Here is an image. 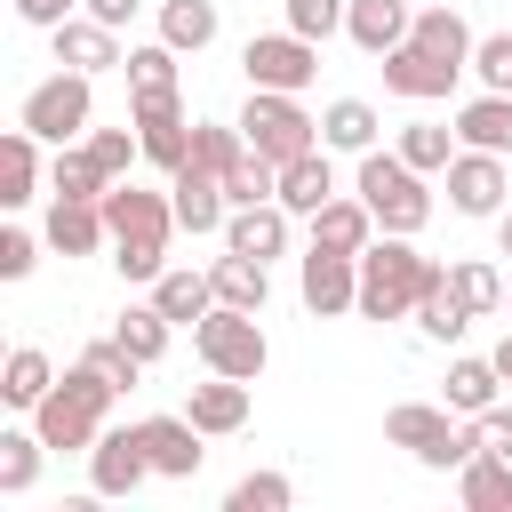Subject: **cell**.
I'll return each mask as SVG.
<instances>
[{"label": "cell", "instance_id": "1", "mask_svg": "<svg viewBox=\"0 0 512 512\" xmlns=\"http://www.w3.org/2000/svg\"><path fill=\"white\" fill-rule=\"evenodd\" d=\"M104 216H112V272H120L128 288H152V280L168 272V240L184 232V224H176L168 184L152 192V184L120 176V184L104 192Z\"/></svg>", "mask_w": 512, "mask_h": 512}, {"label": "cell", "instance_id": "2", "mask_svg": "<svg viewBox=\"0 0 512 512\" xmlns=\"http://www.w3.org/2000/svg\"><path fill=\"white\" fill-rule=\"evenodd\" d=\"M112 400H120V384H104L88 360H72L48 384V400L32 408V432L48 440V456H88L104 440V424H112Z\"/></svg>", "mask_w": 512, "mask_h": 512}, {"label": "cell", "instance_id": "3", "mask_svg": "<svg viewBox=\"0 0 512 512\" xmlns=\"http://www.w3.org/2000/svg\"><path fill=\"white\" fill-rule=\"evenodd\" d=\"M432 256L408 232H376L360 248V320H416V296L432 288Z\"/></svg>", "mask_w": 512, "mask_h": 512}, {"label": "cell", "instance_id": "4", "mask_svg": "<svg viewBox=\"0 0 512 512\" xmlns=\"http://www.w3.org/2000/svg\"><path fill=\"white\" fill-rule=\"evenodd\" d=\"M352 192L376 208V232H408V240H416V232L432 224V208H440V200H432V176L408 168V160L384 152V144L352 160Z\"/></svg>", "mask_w": 512, "mask_h": 512}, {"label": "cell", "instance_id": "5", "mask_svg": "<svg viewBox=\"0 0 512 512\" xmlns=\"http://www.w3.org/2000/svg\"><path fill=\"white\" fill-rule=\"evenodd\" d=\"M384 440H392V448H408L424 472H464V464L480 456L472 416L456 424V408H448V400H392V408H384Z\"/></svg>", "mask_w": 512, "mask_h": 512}, {"label": "cell", "instance_id": "6", "mask_svg": "<svg viewBox=\"0 0 512 512\" xmlns=\"http://www.w3.org/2000/svg\"><path fill=\"white\" fill-rule=\"evenodd\" d=\"M192 352H200V368L256 384V376L272 368V336H264V312H240V304H208V312L192 320Z\"/></svg>", "mask_w": 512, "mask_h": 512}, {"label": "cell", "instance_id": "7", "mask_svg": "<svg viewBox=\"0 0 512 512\" xmlns=\"http://www.w3.org/2000/svg\"><path fill=\"white\" fill-rule=\"evenodd\" d=\"M16 128H32L40 144H80V136L96 128V80H88V72H72V64H56L48 80H32V88H24Z\"/></svg>", "mask_w": 512, "mask_h": 512}, {"label": "cell", "instance_id": "8", "mask_svg": "<svg viewBox=\"0 0 512 512\" xmlns=\"http://www.w3.org/2000/svg\"><path fill=\"white\" fill-rule=\"evenodd\" d=\"M240 136L264 152V160H304V152H320V120L304 112V96H280V88H248V104H240Z\"/></svg>", "mask_w": 512, "mask_h": 512}, {"label": "cell", "instance_id": "9", "mask_svg": "<svg viewBox=\"0 0 512 512\" xmlns=\"http://www.w3.org/2000/svg\"><path fill=\"white\" fill-rule=\"evenodd\" d=\"M240 72H248V88H280V96H304L312 80H320V40H304V32H256L248 48H240Z\"/></svg>", "mask_w": 512, "mask_h": 512}, {"label": "cell", "instance_id": "10", "mask_svg": "<svg viewBox=\"0 0 512 512\" xmlns=\"http://www.w3.org/2000/svg\"><path fill=\"white\" fill-rule=\"evenodd\" d=\"M440 184H448V208L456 216H504L512 208V160L504 152H480V144H456V160L440 168Z\"/></svg>", "mask_w": 512, "mask_h": 512}, {"label": "cell", "instance_id": "11", "mask_svg": "<svg viewBox=\"0 0 512 512\" xmlns=\"http://www.w3.org/2000/svg\"><path fill=\"white\" fill-rule=\"evenodd\" d=\"M296 296H304L312 320L360 312V256H336V248H312V240H304V256H296Z\"/></svg>", "mask_w": 512, "mask_h": 512}, {"label": "cell", "instance_id": "12", "mask_svg": "<svg viewBox=\"0 0 512 512\" xmlns=\"http://www.w3.org/2000/svg\"><path fill=\"white\" fill-rule=\"evenodd\" d=\"M376 72H384V96H400V104H440L464 80V64H448V56L416 48V40H400L392 56H376Z\"/></svg>", "mask_w": 512, "mask_h": 512}, {"label": "cell", "instance_id": "13", "mask_svg": "<svg viewBox=\"0 0 512 512\" xmlns=\"http://www.w3.org/2000/svg\"><path fill=\"white\" fill-rule=\"evenodd\" d=\"M144 480H152L144 432H136V424H104V440L88 448V488H96L104 504H120V496H136Z\"/></svg>", "mask_w": 512, "mask_h": 512}, {"label": "cell", "instance_id": "14", "mask_svg": "<svg viewBox=\"0 0 512 512\" xmlns=\"http://www.w3.org/2000/svg\"><path fill=\"white\" fill-rule=\"evenodd\" d=\"M136 432H144V456H152V480H200V464H208V432L176 408V416H136Z\"/></svg>", "mask_w": 512, "mask_h": 512}, {"label": "cell", "instance_id": "15", "mask_svg": "<svg viewBox=\"0 0 512 512\" xmlns=\"http://www.w3.org/2000/svg\"><path fill=\"white\" fill-rule=\"evenodd\" d=\"M40 240H48L64 264H72V256H104V248H112V216H104V200H64V192H48Z\"/></svg>", "mask_w": 512, "mask_h": 512}, {"label": "cell", "instance_id": "16", "mask_svg": "<svg viewBox=\"0 0 512 512\" xmlns=\"http://www.w3.org/2000/svg\"><path fill=\"white\" fill-rule=\"evenodd\" d=\"M224 248H240V256H256V264H280L288 248H296V216L280 208V200H248V208H232L224 216V232H216Z\"/></svg>", "mask_w": 512, "mask_h": 512}, {"label": "cell", "instance_id": "17", "mask_svg": "<svg viewBox=\"0 0 512 512\" xmlns=\"http://www.w3.org/2000/svg\"><path fill=\"white\" fill-rule=\"evenodd\" d=\"M48 48H56V64H72V72H88V80H96V72H120V64H128L120 32H112L104 16H88V8H80V16H64V24L48 32Z\"/></svg>", "mask_w": 512, "mask_h": 512}, {"label": "cell", "instance_id": "18", "mask_svg": "<svg viewBox=\"0 0 512 512\" xmlns=\"http://www.w3.org/2000/svg\"><path fill=\"white\" fill-rule=\"evenodd\" d=\"M168 200H176V224H184V232H224V216H232L224 176L200 168V160H184V168L168 176Z\"/></svg>", "mask_w": 512, "mask_h": 512}, {"label": "cell", "instance_id": "19", "mask_svg": "<svg viewBox=\"0 0 512 512\" xmlns=\"http://www.w3.org/2000/svg\"><path fill=\"white\" fill-rule=\"evenodd\" d=\"M304 240H312V248H336V256H360V248L376 240V208H368L360 192H336L320 216H304Z\"/></svg>", "mask_w": 512, "mask_h": 512}, {"label": "cell", "instance_id": "20", "mask_svg": "<svg viewBox=\"0 0 512 512\" xmlns=\"http://www.w3.org/2000/svg\"><path fill=\"white\" fill-rule=\"evenodd\" d=\"M408 24H416V0H352L344 8V40L360 56H392L408 40Z\"/></svg>", "mask_w": 512, "mask_h": 512}, {"label": "cell", "instance_id": "21", "mask_svg": "<svg viewBox=\"0 0 512 512\" xmlns=\"http://www.w3.org/2000/svg\"><path fill=\"white\" fill-rule=\"evenodd\" d=\"M40 192H48L40 136H32V128H8V136H0V208H32Z\"/></svg>", "mask_w": 512, "mask_h": 512}, {"label": "cell", "instance_id": "22", "mask_svg": "<svg viewBox=\"0 0 512 512\" xmlns=\"http://www.w3.org/2000/svg\"><path fill=\"white\" fill-rule=\"evenodd\" d=\"M376 136H384V112L368 96H328L320 104V144L328 152H352L360 160V152H376Z\"/></svg>", "mask_w": 512, "mask_h": 512}, {"label": "cell", "instance_id": "23", "mask_svg": "<svg viewBox=\"0 0 512 512\" xmlns=\"http://www.w3.org/2000/svg\"><path fill=\"white\" fill-rule=\"evenodd\" d=\"M328 200H336V152H328V144L280 168V208H288L296 224H304V216H320Z\"/></svg>", "mask_w": 512, "mask_h": 512}, {"label": "cell", "instance_id": "24", "mask_svg": "<svg viewBox=\"0 0 512 512\" xmlns=\"http://www.w3.org/2000/svg\"><path fill=\"white\" fill-rule=\"evenodd\" d=\"M440 400H448L456 416H480V408H496V400H504V368H496L488 352H456V360H448V376H440Z\"/></svg>", "mask_w": 512, "mask_h": 512}, {"label": "cell", "instance_id": "25", "mask_svg": "<svg viewBox=\"0 0 512 512\" xmlns=\"http://www.w3.org/2000/svg\"><path fill=\"white\" fill-rule=\"evenodd\" d=\"M184 416H192L208 440H224V432H240V424H248V384L208 368V384H192V392H184Z\"/></svg>", "mask_w": 512, "mask_h": 512}, {"label": "cell", "instance_id": "26", "mask_svg": "<svg viewBox=\"0 0 512 512\" xmlns=\"http://www.w3.org/2000/svg\"><path fill=\"white\" fill-rule=\"evenodd\" d=\"M120 72H128V104H176V96H184V80H176V48H168L160 32H152L144 48H128Z\"/></svg>", "mask_w": 512, "mask_h": 512}, {"label": "cell", "instance_id": "27", "mask_svg": "<svg viewBox=\"0 0 512 512\" xmlns=\"http://www.w3.org/2000/svg\"><path fill=\"white\" fill-rule=\"evenodd\" d=\"M48 384H56V360H48L40 344H8V360H0V408L32 416V408L48 400Z\"/></svg>", "mask_w": 512, "mask_h": 512}, {"label": "cell", "instance_id": "28", "mask_svg": "<svg viewBox=\"0 0 512 512\" xmlns=\"http://www.w3.org/2000/svg\"><path fill=\"white\" fill-rule=\"evenodd\" d=\"M456 144H480V152H504L512 160V96L504 88H480L456 104Z\"/></svg>", "mask_w": 512, "mask_h": 512}, {"label": "cell", "instance_id": "29", "mask_svg": "<svg viewBox=\"0 0 512 512\" xmlns=\"http://www.w3.org/2000/svg\"><path fill=\"white\" fill-rule=\"evenodd\" d=\"M408 40L416 48H432V56H448V64H464L472 72V24H464V8L456 0H432V8H416V24H408Z\"/></svg>", "mask_w": 512, "mask_h": 512}, {"label": "cell", "instance_id": "30", "mask_svg": "<svg viewBox=\"0 0 512 512\" xmlns=\"http://www.w3.org/2000/svg\"><path fill=\"white\" fill-rule=\"evenodd\" d=\"M208 280H216V304H240V312H264V304H272V264L240 256V248H224V256L208 264Z\"/></svg>", "mask_w": 512, "mask_h": 512}, {"label": "cell", "instance_id": "31", "mask_svg": "<svg viewBox=\"0 0 512 512\" xmlns=\"http://www.w3.org/2000/svg\"><path fill=\"white\" fill-rule=\"evenodd\" d=\"M144 296H152V304H160V312H168L176 328H192V320H200V312L216 304V280H208V272H192V264H168V272H160V280H152Z\"/></svg>", "mask_w": 512, "mask_h": 512}, {"label": "cell", "instance_id": "32", "mask_svg": "<svg viewBox=\"0 0 512 512\" xmlns=\"http://www.w3.org/2000/svg\"><path fill=\"white\" fill-rule=\"evenodd\" d=\"M40 464H48V440L32 432V416L24 424H0V496H32Z\"/></svg>", "mask_w": 512, "mask_h": 512}, {"label": "cell", "instance_id": "33", "mask_svg": "<svg viewBox=\"0 0 512 512\" xmlns=\"http://www.w3.org/2000/svg\"><path fill=\"white\" fill-rule=\"evenodd\" d=\"M456 496H464V512H512V456L480 448V456L456 472Z\"/></svg>", "mask_w": 512, "mask_h": 512}, {"label": "cell", "instance_id": "34", "mask_svg": "<svg viewBox=\"0 0 512 512\" xmlns=\"http://www.w3.org/2000/svg\"><path fill=\"white\" fill-rule=\"evenodd\" d=\"M464 328H472V312H464V296L448 288V264H440V272H432V288L416 296V336H424V344H456Z\"/></svg>", "mask_w": 512, "mask_h": 512}, {"label": "cell", "instance_id": "35", "mask_svg": "<svg viewBox=\"0 0 512 512\" xmlns=\"http://www.w3.org/2000/svg\"><path fill=\"white\" fill-rule=\"evenodd\" d=\"M112 336H120V344H128V352H136V360L152 368V360H168V336H176V320H168V312H160V304L144 296V304H120Z\"/></svg>", "mask_w": 512, "mask_h": 512}, {"label": "cell", "instance_id": "36", "mask_svg": "<svg viewBox=\"0 0 512 512\" xmlns=\"http://www.w3.org/2000/svg\"><path fill=\"white\" fill-rule=\"evenodd\" d=\"M216 32H224V24H216V0H160V40H168L176 56H200Z\"/></svg>", "mask_w": 512, "mask_h": 512}, {"label": "cell", "instance_id": "37", "mask_svg": "<svg viewBox=\"0 0 512 512\" xmlns=\"http://www.w3.org/2000/svg\"><path fill=\"white\" fill-rule=\"evenodd\" d=\"M392 152H400L408 168H424V176H440V168L456 160V120H408V128L392 136Z\"/></svg>", "mask_w": 512, "mask_h": 512}, {"label": "cell", "instance_id": "38", "mask_svg": "<svg viewBox=\"0 0 512 512\" xmlns=\"http://www.w3.org/2000/svg\"><path fill=\"white\" fill-rule=\"evenodd\" d=\"M448 288L464 296L472 320H496V312H504V272H496L488 256H456V264H448Z\"/></svg>", "mask_w": 512, "mask_h": 512}, {"label": "cell", "instance_id": "39", "mask_svg": "<svg viewBox=\"0 0 512 512\" xmlns=\"http://www.w3.org/2000/svg\"><path fill=\"white\" fill-rule=\"evenodd\" d=\"M48 192H64V200H104L112 176L88 160V144H56V160H48Z\"/></svg>", "mask_w": 512, "mask_h": 512}, {"label": "cell", "instance_id": "40", "mask_svg": "<svg viewBox=\"0 0 512 512\" xmlns=\"http://www.w3.org/2000/svg\"><path fill=\"white\" fill-rule=\"evenodd\" d=\"M296 504V480L288 472H240L224 488V512H288Z\"/></svg>", "mask_w": 512, "mask_h": 512}, {"label": "cell", "instance_id": "41", "mask_svg": "<svg viewBox=\"0 0 512 512\" xmlns=\"http://www.w3.org/2000/svg\"><path fill=\"white\" fill-rule=\"evenodd\" d=\"M80 144H88V160H96L112 184H120V176H136V160H144V136H136V120H128V128H88Z\"/></svg>", "mask_w": 512, "mask_h": 512}, {"label": "cell", "instance_id": "42", "mask_svg": "<svg viewBox=\"0 0 512 512\" xmlns=\"http://www.w3.org/2000/svg\"><path fill=\"white\" fill-rule=\"evenodd\" d=\"M136 136H144V160L160 176H176L192 160V120H136Z\"/></svg>", "mask_w": 512, "mask_h": 512}, {"label": "cell", "instance_id": "43", "mask_svg": "<svg viewBox=\"0 0 512 512\" xmlns=\"http://www.w3.org/2000/svg\"><path fill=\"white\" fill-rule=\"evenodd\" d=\"M240 152H248L240 120H192V160H200V168H216V176H224Z\"/></svg>", "mask_w": 512, "mask_h": 512}, {"label": "cell", "instance_id": "44", "mask_svg": "<svg viewBox=\"0 0 512 512\" xmlns=\"http://www.w3.org/2000/svg\"><path fill=\"white\" fill-rule=\"evenodd\" d=\"M344 8L352 0H280V24L304 32V40H336L344 32Z\"/></svg>", "mask_w": 512, "mask_h": 512}, {"label": "cell", "instance_id": "45", "mask_svg": "<svg viewBox=\"0 0 512 512\" xmlns=\"http://www.w3.org/2000/svg\"><path fill=\"white\" fill-rule=\"evenodd\" d=\"M80 360H88V368H96L104 384H120V392H136V376H144V360H136V352L120 344V336H96V344H88Z\"/></svg>", "mask_w": 512, "mask_h": 512}, {"label": "cell", "instance_id": "46", "mask_svg": "<svg viewBox=\"0 0 512 512\" xmlns=\"http://www.w3.org/2000/svg\"><path fill=\"white\" fill-rule=\"evenodd\" d=\"M472 72H480V88H504L512 96V32H480L472 40Z\"/></svg>", "mask_w": 512, "mask_h": 512}, {"label": "cell", "instance_id": "47", "mask_svg": "<svg viewBox=\"0 0 512 512\" xmlns=\"http://www.w3.org/2000/svg\"><path fill=\"white\" fill-rule=\"evenodd\" d=\"M40 232H24V224H0V280H32V264H40Z\"/></svg>", "mask_w": 512, "mask_h": 512}, {"label": "cell", "instance_id": "48", "mask_svg": "<svg viewBox=\"0 0 512 512\" xmlns=\"http://www.w3.org/2000/svg\"><path fill=\"white\" fill-rule=\"evenodd\" d=\"M472 440H480V448H496V456H512V408H504V400H496V408H480V416H472Z\"/></svg>", "mask_w": 512, "mask_h": 512}, {"label": "cell", "instance_id": "49", "mask_svg": "<svg viewBox=\"0 0 512 512\" xmlns=\"http://www.w3.org/2000/svg\"><path fill=\"white\" fill-rule=\"evenodd\" d=\"M8 8H16L24 24H40V32H56V24H64V16H80L88 0H8Z\"/></svg>", "mask_w": 512, "mask_h": 512}, {"label": "cell", "instance_id": "50", "mask_svg": "<svg viewBox=\"0 0 512 512\" xmlns=\"http://www.w3.org/2000/svg\"><path fill=\"white\" fill-rule=\"evenodd\" d=\"M136 8H144V0H88V16H104L112 32H128V16H136Z\"/></svg>", "mask_w": 512, "mask_h": 512}, {"label": "cell", "instance_id": "51", "mask_svg": "<svg viewBox=\"0 0 512 512\" xmlns=\"http://www.w3.org/2000/svg\"><path fill=\"white\" fill-rule=\"evenodd\" d=\"M128 120H184V96L176 104H128Z\"/></svg>", "mask_w": 512, "mask_h": 512}, {"label": "cell", "instance_id": "52", "mask_svg": "<svg viewBox=\"0 0 512 512\" xmlns=\"http://www.w3.org/2000/svg\"><path fill=\"white\" fill-rule=\"evenodd\" d=\"M488 360H496V368H504V384H512V328H504V344H496Z\"/></svg>", "mask_w": 512, "mask_h": 512}, {"label": "cell", "instance_id": "53", "mask_svg": "<svg viewBox=\"0 0 512 512\" xmlns=\"http://www.w3.org/2000/svg\"><path fill=\"white\" fill-rule=\"evenodd\" d=\"M496 256H512V208L496 216Z\"/></svg>", "mask_w": 512, "mask_h": 512}, {"label": "cell", "instance_id": "54", "mask_svg": "<svg viewBox=\"0 0 512 512\" xmlns=\"http://www.w3.org/2000/svg\"><path fill=\"white\" fill-rule=\"evenodd\" d=\"M504 312H512V272H504Z\"/></svg>", "mask_w": 512, "mask_h": 512}, {"label": "cell", "instance_id": "55", "mask_svg": "<svg viewBox=\"0 0 512 512\" xmlns=\"http://www.w3.org/2000/svg\"><path fill=\"white\" fill-rule=\"evenodd\" d=\"M456 8H464V0H456Z\"/></svg>", "mask_w": 512, "mask_h": 512}]
</instances>
